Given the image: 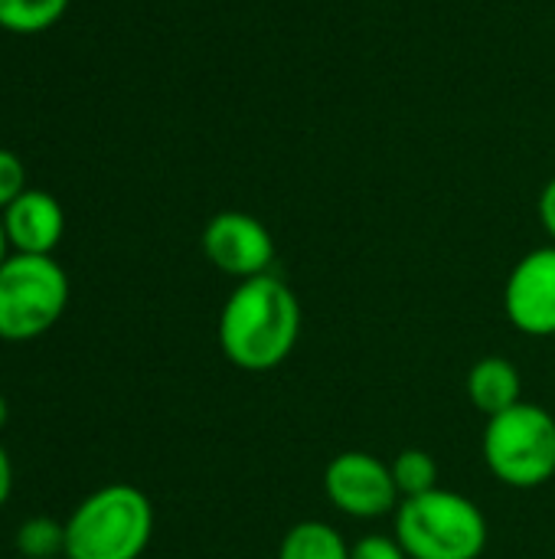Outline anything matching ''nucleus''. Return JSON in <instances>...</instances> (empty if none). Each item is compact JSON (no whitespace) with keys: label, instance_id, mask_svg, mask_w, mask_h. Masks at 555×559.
Listing matches in <instances>:
<instances>
[{"label":"nucleus","instance_id":"nucleus-20","mask_svg":"<svg viewBox=\"0 0 555 559\" xmlns=\"http://www.w3.org/2000/svg\"><path fill=\"white\" fill-rule=\"evenodd\" d=\"M7 423H10V406H7V396L0 393V432L7 429Z\"/></svg>","mask_w":555,"mask_h":559},{"label":"nucleus","instance_id":"nucleus-3","mask_svg":"<svg viewBox=\"0 0 555 559\" xmlns=\"http://www.w3.org/2000/svg\"><path fill=\"white\" fill-rule=\"evenodd\" d=\"M487 534L484 511L458 491L435 488L396 508V540L409 559H481Z\"/></svg>","mask_w":555,"mask_h":559},{"label":"nucleus","instance_id":"nucleus-16","mask_svg":"<svg viewBox=\"0 0 555 559\" xmlns=\"http://www.w3.org/2000/svg\"><path fill=\"white\" fill-rule=\"evenodd\" d=\"M350 559H409V554L402 550V544L396 537L370 534L350 547Z\"/></svg>","mask_w":555,"mask_h":559},{"label":"nucleus","instance_id":"nucleus-10","mask_svg":"<svg viewBox=\"0 0 555 559\" xmlns=\"http://www.w3.org/2000/svg\"><path fill=\"white\" fill-rule=\"evenodd\" d=\"M468 400L478 413L500 416L523 403V380L514 360L507 357H484L468 370Z\"/></svg>","mask_w":555,"mask_h":559},{"label":"nucleus","instance_id":"nucleus-11","mask_svg":"<svg viewBox=\"0 0 555 559\" xmlns=\"http://www.w3.org/2000/svg\"><path fill=\"white\" fill-rule=\"evenodd\" d=\"M278 559H350V544L324 521H301L281 537Z\"/></svg>","mask_w":555,"mask_h":559},{"label":"nucleus","instance_id":"nucleus-8","mask_svg":"<svg viewBox=\"0 0 555 559\" xmlns=\"http://www.w3.org/2000/svg\"><path fill=\"white\" fill-rule=\"evenodd\" d=\"M507 321L527 337H555V246L527 252L504 285Z\"/></svg>","mask_w":555,"mask_h":559},{"label":"nucleus","instance_id":"nucleus-14","mask_svg":"<svg viewBox=\"0 0 555 559\" xmlns=\"http://www.w3.org/2000/svg\"><path fill=\"white\" fill-rule=\"evenodd\" d=\"M16 550L26 559L65 557V524L52 518H29L16 531Z\"/></svg>","mask_w":555,"mask_h":559},{"label":"nucleus","instance_id":"nucleus-18","mask_svg":"<svg viewBox=\"0 0 555 559\" xmlns=\"http://www.w3.org/2000/svg\"><path fill=\"white\" fill-rule=\"evenodd\" d=\"M10 495H13V462H10L7 449L0 445V508L10 501Z\"/></svg>","mask_w":555,"mask_h":559},{"label":"nucleus","instance_id":"nucleus-2","mask_svg":"<svg viewBox=\"0 0 555 559\" xmlns=\"http://www.w3.org/2000/svg\"><path fill=\"white\" fill-rule=\"evenodd\" d=\"M154 537L150 498L124 481L92 491L65 521L69 559H141Z\"/></svg>","mask_w":555,"mask_h":559},{"label":"nucleus","instance_id":"nucleus-4","mask_svg":"<svg viewBox=\"0 0 555 559\" xmlns=\"http://www.w3.org/2000/svg\"><path fill=\"white\" fill-rule=\"evenodd\" d=\"M484 462L497 481L517 491L543 488L555 478V416L536 403L491 416L484 429Z\"/></svg>","mask_w":555,"mask_h":559},{"label":"nucleus","instance_id":"nucleus-5","mask_svg":"<svg viewBox=\"0 0 555 559\" xmlns=\"http://www.w3.org/2000/svg\"><path fill=\"white\" fill-rule=\"evenodd\" d=\"M69 308V275L52 255L13 252L0 265V341H36Z\"/></svg>","mask_w":555,"mask_h":559},{"label":"nucleus","instance_id":"nucleus-17","mask_svg":"<svg viewBox=\"0 0 555 559\" xmlns=\"http://www.w3.org/2000/svg\"><path fill=\"white\" fill-rule=\"evenodd\" d=\"M540 223H543V229L550 233V239L555 242V177L540 193Z\"/></svg>","mask_w":555,"mask_h":559},{"label":"nucleus","instance_id":"nucleus-19","mask_svg":"<svg viewBox=\"0 0 555 559\" xmlns=\"http://www.w3.org/2000/svg\"><path fill=\"white\" fill-rule=\"evenodd\" d=\"M7 249H10V242H7V229H3V219H0V265L10 259V252H7Z\"/></svg>","mask_w":555,"mask_h":559},{"label":"nucleus","instance_id":"nucleus-12","mask_svg":"<svg viewBox=\"0 0 555 559\" xmlns=\"http://www.w3.org/2000/svg\"><path fill=\"white\" fill-rule=\"evenodd\" d=\"M69 10V0H0V29L7 33H43Z\"/></svg>","mask_w":555,"mask_h":559},{"label":"nucleus","instance_id":"nucleus-15","mask_svg":"<svg viewBox=\"0 0 555 559\" xmlns=\"http://www.w3.org/2000/svg\"><path fill=\"white\" fill-rule=\"evenodd\" d=\"M26 190V170H23V160L0 147V213Z\"/></svg>","mask_w":555,"mask_h":559},{"label":"nucleus","instance_id":"nucleus-7","mask_svg":"<svg viewBox=\"0 0 555 559\" xmlns=\"http://www.w3.org/2000/svg\"><path fill=\"white\" fill-rule=\"evenodd\" d=\"M203 252L222 275L245 282V278L272 272L275 239L268 226L255 219L252 213L222 210L203 229Z\"/></svg>","mask_w":555,"mask_h":559},{"label":"nucleus","instance_id":"nucleus-6","mask_svg":"<svg viewBox=\"0 0 555 559\" xmlns=\"http://www.w3.org/2000/svg\"><path fill=\"white\" fill-rule=\"evenodd\" d=\"M327 501L357 521H376L399 508V488L389 462L370 452H340L324 468Z\"/></svg>","mask_w":555,"mask_h":559},{"label":"nucleus","instance_id":"nucleus-1","mask_svg":"<svg viewBox=\"0 0 555 559\" xmlns=\"http://www.w3.org/2000/svg\"><path fill=\"white\" fill-rule=\"evenodd\" d=\"M219 347L226 360L249 373L281 367L301 337V301L278 275L265 272L239 282L219 311Z\"/></svg>","mask_w":555,"mask_h":559},{"label":"nucleus","instance_id":"nucleus-21","mask_svg":"<svg viewBox=\"0 0 555 559\" xmlns=\"http://www.w3.org/2000/svg\"><path fill=\"white\" fill-rule=\"evenodd\" d=\"M59 559H69V557H59Z\"/></svg>","mask_w":555,"mask_h":559},{"label":"nucleus","instance_id":"nucleus-9","mask_svg":"<svg viewBox=\"0 0 555 559\" xmlns=\"http://www.w3.org/2000/svg\"><path fill=\"white\" fill-rule=\"evenodd\" d=\"M7 242L23 255H52L65 233V213L59 200L46 190H23L3 213Z\"/></svg>","mask_w":555,"mask_h":559},{"label":"nucleus","instance_id":"nucleus-13","mask_svg":"<svg viewBox=\"0 0 555 559\" xmlns=\"http://www.w3.org/2000/svg\"><path fill=\"white\" fill-rule=\"evenodd\" d=\"M389 468H393V478H396V488H399V498L402 501L442 488L438 485V462L425 449H406V452H399L389 462Z\"/></svg>","mask_w":555,"mask_h":559}]
</instances>
